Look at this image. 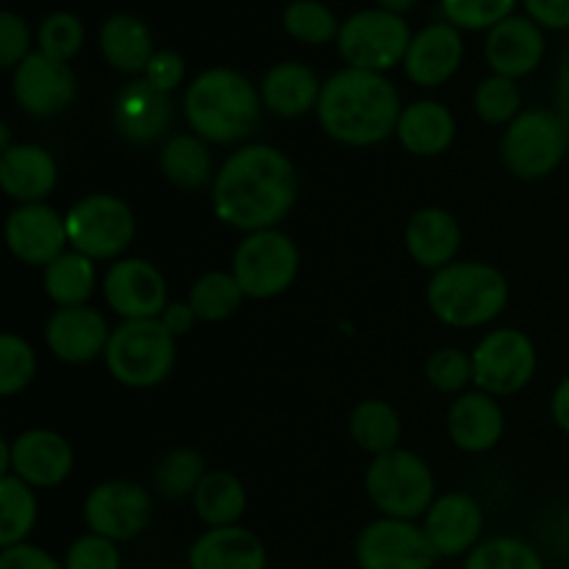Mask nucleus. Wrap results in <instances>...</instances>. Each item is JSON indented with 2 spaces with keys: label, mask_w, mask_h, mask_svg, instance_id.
Masks as SVG:
<instances>
[{
  "label": "nucleus",
  "mask_w": 569,
  "mask_h": 569,
  "mask_svg": "<svg viewBox=\"0 0 569 569\" xmlns=\"http://www.w3.org/2000/svg\"><path fill=\"white\" fill-rule=\"evenodd\" d=\"M298 200V172L283 150L250 142L233 150L211 183L217 220L242 233L278 228Z\"/></svg>",
  "instance_id": "obj_1"
},
{
  "label": "nucleus",
  "mask_w": 569,
  "mask_h": 569,
  "mask_svg": "<svg viewBox=\"0 0 569 569\" xmlns=\"http://www.w3.org/2000/svg\"><path fill=\"white\" fill-rule=\"evenodd\" d=\"M400 94L383 72L345 67L322 83L317 120L339 144L372 148L398 131Z\"/></svg>",
  "instance_id": "obj_2"
},
{
  "label": "nucleus",
  "mask_w": 569,
  "mask_h": 569,
  "mask_svg": "<svg viewBox=\"0 0 569 569\" xmlns=\"http://www.w3.org/2000/svg\"><path fill=\"white\" fill-rule=\"evenodd\" d=\"M264 100L259 89L239 70L211 67L183 92V117L200 139L233 144L253 137L261 122Z\"/></svg>",
  "instance_id": "obj_3"
},
{
  "label": "nucleus",
  "mask_w": 569,
  "mask_h": 569,
  "mask_svg": "<svg viewBox=\"0 0 569 569\" xmlns=\"http://www.w3.org/2000/svg\"><path fill=\"white\" fill-rule=\"evenodd\" d=\"M431 315L450 328H483L503 315L509 281L487 261H453L431 276L426 287Z\"/></svg>",
  "instance_id": "obj_4"
},
{
  "label": "nucleus",
  "mask_w": 569,
  "mask_h": 569,
  "mask_svg": "<svg viewBox=\"0 0 569 569\" xmlns=\"http://www.w3.org/2000/svg\"><path fill=\"white\" fill-rule=\"evenodd\" d=\"M365 489L381 517L411 520L426 517L437 500V478L422 456L415 450L395 448L372 456L365 472Z\"/></svg>",
  "instance_id": "obj_5"
},
{
  "label": "nucleus",
  "mask_w": 569,
  "mask_h": 569,
  "mask_svg": "<svg viewBox=\"0 0 569 569\" xmlns=\"http://www.w3.org/2000/svg\"><path fill=\"white\" fill-rule=\"evenodd\" d=\"M178 359L176 337L161 320H122L111 331L103 361L117 383L128 389H153L172 372Z\"/></svg>",
  "instance_id": "obj_6"
},
{
  "label": "nucleus",
  "mask_w": 569,
  "mask_h": 569,
  "mask_svg": "<svg viewBox=\"0 0 569 569\" xmlns=\"http://www.w3.org/2000/svg\"><path fill=\"white\" fill-rule=\"evenodd\" d=\"M569 131L556 109H526L506 126L500 161L520 181H542L561 167Z\"/></svg>",
  "instance_id": "obj_7"
},
{
  "label": "nucleus",
  "mask_w": 569,
  "mask_h": 569,
  "mask_svg": "<svg viewBox=\"0 0 569 569\" xmlns=\"http://www.w3.org/2000/svg\"><path fill=\"white\" fill-rule=\"evenodd\" d=\"M233 278L244 298L270 300L287 292L300 272V250L292 237L278 228L244 233L231 259Z\"/></svg>",
  "instance_id": "obj_8"
},
{
  "label": "nucleus",
  "mask_w": 569,
  "mask_h": 569,
  "mask_svg": "<svg viewBox=\"0 0 569 569\" xmlns=\"http://www.w3.org/2000/svg\"><path fill=\"white\" fill-rule=\"evenodd\" d=\"M67 237L72 250L92 261H111L131 248L137 237V214L117 194L94 192L67 211Z\"/></svg>",
  "instance_id": "obj_9"
},
{
  "label": "nucleus",
  "mask_w": 569,
  "mask_h": 569,
  "mask_svg": "<svg viewBox=\"0 0 569 569\" xmlns=\"http://www.w3.org/2000/svg\"><path fill=\"white\" fill-rule=\"evenodd\" d=\"M409 22L383 9L356 11L342 22L337 37L339 56L353 70L387 72L406 59L411 44Z\"/></svg>",
  "instance_id": "obj_10"
},
{
  "label": "nucleus",
  "mask_w": 569,
  "mask_h": 569,
  "mask_svg": "<svg viewBox=\"0 0 569 569\" xmlns=\"http://www.w3.org/2000/svg\"><path fill=\"white\" fill-rule=\"evenodd\" d=\"M539 367L537 345L520 328L489 331L472 348L476 387L492 398H511L533 381Z\"/></svg>",
  "instance_id": "obj_11"
},
{
  "label": "nucleus",
  "mask_w": 569,
  "mask_h": 569,
  "mask_svg": "<svg viewBox=\"0 0 569 569\" xmlns=\"http://www.w3.org/2000/svg\"><path fill=\"white\" fill-rule=\"evenodd\" d=\"M353 556L359 569H433L439 559L422 526L395 517L367 522L356 537Z\"/></svg>",
  "instance_id": "obj_12"
},
{
  "label": "nucleus",
  "mask_w": 569,
  "mask_h": 569,
  "mask_svg": "<svg viewBox=\"0 0 569 569\" xmlns=\"http://www.w3.org/2000/svg\"><path fill=\"white\" fill-rule=\"evenodd\" d=\"M153 520V498L133 481H103L83 500V522L92 533L128 542Z\"/></svg>",
  "instance_id": "obj_13"
},
{
  "label": "nucleus",
  "mask_w": 569,
  "mask_h": 569,
  "mask_svg": "<svg viewBox=\"0 0 569 569\" xmlns=\"http://www.w3.org/2000/svg\"><path fill=\"white\" fill-rule=\"evenodd\" d=\"M103 298L122 320H159L167 309V281L148 259H117L103 276Z\"/></svg>",
  "instance_id": "obj_14"
},
{
  "label": "nucleus",
  "mask_w": 569,
  "mask_h": 569,
  "mask_svg": "<svg viewBox=\"0 0 569 569\" xmlns=\"http://www.w3.org/2000/svg\"><path fill=\"white\" fill-rule=\"evenodd\" d=\"M78 83L70 64L44 56L42 50L28 56L22 64L14 67L11 76V94L26 114L56 117L76 100Z\"/></svg>",
  "instance_id": "obj_15"
},
{
  "label": "nucleus",
  "mask_w": 569,
  "mask_h": 569,
  "mask_svg": "<svg viewBox=\"0 0 569 569\" xmlns=\"http://www.w3.org/2000/svg\"><path fill=\"white\" fill-rule=\"evenodd\" d=\"M6 244L28 267H48L70 244L64 217L48 203H22L6 220Z\"/></svg>",
  "instance_id": "obj_16"
},
{
  "label": "nucleus",
  "mask_w": 569,
  "mask_h": 569,
  "mask_svg": "<svg viewBox=\"0 0 569 569\" xmlns=\"http://www.w3.org/2000/svg\"><path fill=\"white\" fill-rule=\"evenodd\" d=\"M114 328L92 306H67L56 309L44 322V345L64 365H87L100 359L109 348Z\"/></svg>",
  "instance_id": "obj_17"
},
{
  "label": "nucleus",
  "mask_w": 569,
  "mask_h": 569,
  "mask_svg": "<svg viewBox=\"0 0 569 569\" xmlns=\"http://www.w3.org/2000/svg\"><path fill=\"white\" fill-rule=\"evenodd\" d=\"M11 445V476L22 478L33 489H53L70 478L76 467L72 445L50 428H31L20 437L9 439Z\"/></svg>",
  "instance_id": "obj_18"
},
{
  "label": "nucleus",
  "mask_w": 569,
  "mask_h": 569,
  "mask_svg": "<svg viewBox=\"0 0 569 569\" xmlns=\"http://www.w3.org/2000/svg\"><path fill=\"white\" fill-rule=\"evenodd\" d=\"M422 531L439 559H456L470 553L483 533V509L472 495L448 492L433 500L422 517Z\"/></svg>",
  "instance_id": "obj_19"
},
{
  "label": "nucleus",
  "mask_w": 569,
  "mask_h": 569,
  "mask_svg": "<svg viewBox=\"0 0 569 569\" xmlns=\"http://www.w3.org/2000/svg\"><path fill=\"white\" fill-rule=\"evenodd\" d=\"M461 59H465V39L459 28L450 22H433L411 39L403 70L417 87L437 89L456 76Z\"/></svg>",
  "instance_id": "obj_20"
},
{
  "label": "nucleus",
  "mask_w": 569,
  "mask_h": 569,
  "mask_svg": "<svg viewBox=\"0 0 569 569\" xmlns=\"http://www.w3.org/2000/svg\"><path fill=\"white\" fill-rule=\"evenodd\" d=\"M487 64L492 67L495 76H503L517 81L526 78L542 64L545 59V33L531 17H515L498 22L489 31L487 44H483Z\"/></svg>",
  "instance_id": "obj_21"
},
{
  "label": "nucleus",
  "mask_w": 569,
  "mask_h": 569,
  "mask_svg": "<svg viewBox=\"0 0 569 569\" xmlns=\"http://www.w3.org/2000/svg\"><path fill=\"white\" fill-rule=\"evenodd\" d=\"M111 120L128 142H156L164 137L172 122V100L170 94L159 92L142 78L117 92L114 103H111Z\"/></svg>",
  "instance_id": "obj_22"
},
{
  "label": "nucleus",
  "mask_w": 569,
  "mask_h": 569,
  "mask_svg": "<svg viewBox=\"0 0 569 569\" xmlns=\"http://www.w3.org/2000/svg\"><path fill=\"white\" fill-rule=\"evenodd\" d=\"M450 442L465 453H487V450L498 448L506 431V417L498 400L492 395L481 392V389H467L465 395L450 403L448 420Z\"/></svg>",
  "instance_id": "obj_23"
},
{
  "label": "nucleus",
  "mask_w": 569,
  "mask_h": 569,
  "mask_svg": "<svg viewBox=\"0 0 569 569\" xmlns=\"http://www.w3.org/2000/svg\"><path fill=\"white\" fill-rule=\"evenodd\" d=\"M59 181L56 159L42 144L20 142L0 150V189L17 203H44Z\"/></svg>",
  "instance_id": "obj_24"
},
{
  "label": "nucleus",
  "mask_w": 569,
  "mask_h": 569,
  "mask_svg": "<svg viewBox=\"0 0 569 569\" xmlns=\"http://www.w3.org/2000/svg\"><path fill=\"white\" fill-rule=\"evenodd\" d=\"M189 569H267V548L242 526L209 528L189 548Z\"/></svg>",
  "instance_id": "obj_25"
},
{
  "label": "nucleus",
  "mask_w": 569,
  "mask_h": 569,
  "mask_svg": "<svg viewBox=\"0 0 569 569\" xmlns=\"http://www.w3.org/2000/svg\"><path fill=\"white\" fill-rule=\"evenodd\" d=\"M461 248V226L450 211L428 206L411 214L406 226V250L426 270H442L453 264Z\"/></svg>",
  "instance_id": "obj_26"
},
{
  "label": "nucleus",
  "mask_w": 569,
  "mask_h": 569,
  "mask_svg": "<svg viewBox=\"0 0 569 569\" xmlns=\"http://www.w3.org/2000/svg\"><path fill=\"white\" fill-rule=\"evenodd\" d=\"M264 109L283 120H298L309 111H317L322 83L317 72L303 61H281L270 67L259 87Z\"/></svg>",
  "instance_id": "obj_27"
},
{
  "label": "nucleus",
  "mask_w": 569,
  "mask_h": 569,
  "mask_svg": "<svg viewBox=\"0 0 569 569\" xmlns=\"http://www.w3.org/2000/svg\"><path fill=\"white\" fill-rule=\"evenodd\" d=\"M406 153L420 156V159H437L453 144L456 139V117L439 100H417L400 111L398 131Z\"/></svg>",
  "instance_id": "obj_28"
},
{
  "label": "nucleus",
  "mask_w": 569,
  "mask_h": 569,
  "mask_svg": "<svg viewBox=\"0 0 569 569\" xmlns=\"http://www.w3.org/2000/svg\"><path fill=\"white\" fill-rule=\"evenodd\" d=\"M100 53L114 70L137 76L148 70L153 59V33L139 17L114 14L100 26Z\"/></svg>",
  "instance_id": "obj_29"
},
{
  "label": "nucleus",
  "mask_w": 569,
  "mask_h": 569,
  "mask_svg": "<svg viewBox=\"0 0 569 569\" xmlns=\"http://www.w3.org/2000/svg\"><path fill=\"white\" fill-rule=\"evenodd\" d=\"M159 167L161 176L178 189H203L209 183H214V159H211V150L206 139H200L198 133H176L164 142L159 153Z\"/></svg>",
  "instance_id": "obj_30"
},
{
  "label": "nucleus",
  "mask_w": 569,
  "mask_h": 569,
  "mask_svg": "<svg viewBox=\"0 0 569 569\" xmlns=\"http://www.w3.org/2000/svg\"><path fill=\"white\" fill-rule=\"evenodd\" d=\"M192 506L200 522H206L209 528L239 526L244 509H248V489L231 472H206L200 487L194 489Z\"/></svg>",
  "instance_id": "obj_31"
},
{
  "label": "nucleus",
  "mask_w": 569,
  "mask_h": 569,
  "mask_svg": "<svg viewBox=\"0 0 569 569\" xmlns=\"http://www.w3.org/2000/svg\"><path fill=\"white\" fill-rule=\"evenodd\" d=\"M350 439L359 445L361 450L372 456L389 453V450L400 448V437H403V420H400L398 409L381 398H367L356 403L348 420Z\"/></svg>",
  "instance_id": "obj_32"
},
{
  "label": "nucleus",
  "mask_w": 569,
  "mask_h": 569,
  "mask_svg": "<svg viewBox=\"0 0 569 569\" xmlns=\"http://www.w3.org/2000/svg\"><path fill=\"white\" fill-rule=\"evenodd\" d=\"M94 281H98L94 261L78 250H64L59 259L44 267L42 287L59 309H67V306H87L94 292Z\"/></svg>",
  "instance_id": "obj_33"
},
{
  "label": "nucleus",
  "mask_w": 569,
  "mask_h": 569,
  "mask_svg": "<svg viewBox=\"0 0 569 569\" xmlns=\"http://www.w3.org/2000/svg\"><path fill=\"white\" fill-rule=\"evenodd\" d=\"M39 503L31 483L17 476H0V548H14L37 526Z\"/></svg>",
  "instance_id": "obj_34"
},
{
  "label": "nucleus",
  "mask_w": 569,
  "mask_h": 569,
  "mask_svg": "<svg viewBox=\"0 0 569 569\" xmlns=\"http://www.w3.org/2000/svg\"><path fill=\"white\" fill-rule=\"evenodd\" d=\"M187 300L194 315H198V320L222 322L242 309L244 292L237 278H233V272L211 270L192 283Z\"/></svg>",
  "instance_id": "obj_35"
},
{
  "label": "nucleus",
  "mask_w": 569,
  "mask_h": 569,
  "mask_svg": "<svg viewBox=\"0 0 569 569\" xmlns=\"http://www.w3.org/2000/svg\"><path fill=\"white\" fill-rule=\"evenodd\" d=\"M203 478H206L203 456L192 448H176L167 456H161V461L156 465L153 487L161 498L183 500V498H192L194 489L200 487Z\"/></svg>",
  "instance_id": "obj_36"
},
{
  "label": "nucleus",
  "mask_w": 569,
  "mask_h": 569,
  "mask_svg": "<svg viewBox=\"0 0 569 569\" xmlns=\"http://www.w3.org/2000/svg\"><path fill=\"white\" fill-rule=\"evenodd\" d=\"M461 569H545L542 556L520 537H492L467 553Z\"/></svg>",
  "instance_id": "obj_37"
},
{
  "label": "nucleus",
  "mask_w": 569,
  "mask_h": 569,
  "mask_svg": "<svg viewBox=\"0 0 569 569\" xmlns=\"http://www.w3.org/2000/svg\"><path fill=\"white\" fill-rule=\"evenodd\" d=\"M339 20L320 0H292L283 9V31L303 44H328L339 37Z\"/></svg>",
  "instance_id": "obj_38"
},
{
  "label": "nucleus",
  "mask_w": 569,
  "mask_h": 569,
  "mask_svg": "<svg viewBox=\"0 0 569 569\" xmlns=\"http://www.w3.org/2000/svg\"><path fill=\"white\" fill-rule=\"evenodd\" d=\"M472 109L489 126H509L522 111V94L511 78L489 76L472 94Z\"/></svg>",
  "instance_id": "obj_39"
},
{
  "label": "nucleus",
  "mask_w": 569,
  "mask_h": 569,
  "mask_svg": "<svg viewBox=\"0 0 569 569\" xmlns=\"http://www.w3.org/2000/svg\"><path fill=\"white\" fill-rule=\"evenodd\" d=\"M426 381L442 395H465L470 383H476L472 372V353L461 348H442L428 356Z\"/></svg>",
  "instance_id": "obj_40"
},
{
  "label": "nucleus",
  "mask_w": 569,
  "mask_h": 569,
  "mask_svg": "<svg viewBox=\"0 0 569 569\" xmlns=\"http://www.w3.org/2000/svg\"><path fill=\"white\" fill-rule=\"evenodd\" d=\"M37 376V353L17 333L6 331L0 337V395L14 398Z\"/></svg>",
  "instance_id": "obj_41"
},
{
  "label": "nucleus",
  "mask_w": 569,
  "mask_h": 569,
  "mask_svg": "<svg viewBox=\"0 0 569 569\" xmlns=\"http://www.w3.org/2000/svg\"><path fill=\"white\" fill-rule=\"evenodd\" d=\"M515 6L517 0H442V14L459 31H492L509 20Z\"/></svg>",
  "instance_id": "obj_42"
},
{
  "label": "nucleus",
  "mask_w": 569,
  "mask_h": 569,
  "mask_svg": "<svg viewBox=\"0 0 569 569\" xmlns=\"http://www.w3.org/2000/svg\"><path fill=\"white\" fill-rule=\"evenodd\" d=\"M37 42L44 56L67 64L83 48V22L70 11H53L39 26Z\"/></svg>",
  "instance_id": "obj_43"
},
{
  "label": "nucleus",
  "mask_w": 569,
  "mask_h": 569,
  "mask_svg": "<svg viewBox=\"0 0 569 569\" xmlns=\"http://www.w3.org/2000/svg\"><path fill=\"white\" fill-rule=\"evenodd\" d=\"M122 556L117 542L100 533H83L67 548L64 569H120Z\"/></svg>",
  "instance_id": "obj_44"
},
{
  "label": "nucleus",
  "mask_w": 569,
  "mask_h": 569,
  "mask_svg": "<svg viewBox=\"0 0 569 569\" xmlns=\"http://www.w3.org/2000/svg\"><path fill=\"white\" fill-rule=\"evenodd\" d=\"M31 56V31L28 22L14 11L0 14V67H17Z\"/></svg>",
  "instance_id": "obj_45"
},
{
  "label": "nucleus",
  "mask_w": 569,
  "mask_h": 569,
  "mask_svg": "<svg viewBox=\"0 0 569 569\" xmlns=\"http://www.w3.org/2000/svg\"><path fill=\"white\" fill-rule=\"evenodd\" d=\"M183 76H187V64H183L181 53H176V50H156L148 70L142 72L144 81L164 94L176 92L181 87Z\"/></svg>",
  "instance_id": "obj_46"
},
{
  "label": "nucleus",
  "mask_w": 569,
  "mask_h": 569,
  "mask_svg": "<svg viewBox=\"0 0 569 569\" xmlns=\"http://www.w3.org/2000/svg\"><path fill=\"white\" fill-rule=\"evenodd\" d=\"M0 569H64V561H56L48 550L31 542L3 548L0 553Z\"/></svg>",
  "instance_id": "obj_47"
},
{
  "label": "nucleus",
  "mask_w": 569,
  "mask_h": 569,
  "mask_svg": "<svg viewBox=\"0 0 569 569\" xmlns=\"http://www.w3.org/2000/svg\"><path fill=\"white\" fill-rule=\"evenodd\" d=\"M522 3L539 28L569 31V0H522Z\"/></svg>",
  "instance_id": "obj_48"
},
{
  "label": "nucleus",
  "mask_w": 569,
  "mask_h": 569,
  "mask_svg": "<svg viewBox=\"0 0 569 569\" xmlns=\"http://www.w3.org/2000/svg\"><path fill=\"white\" fill-rule=\"evenodd\" d=\"M161 326L167 328V331L172 333V337H187L189 331L194 328V322H198V315H194V309L189 306V300H172V303H167V309L161 311Z\"/></svg>",
  "instance_id": "obj_49"
},
{
  "label": "nucleus",
  "mask_w": 569,
  "mask_h": 569,
  "mask_svg": "<svg viewBox=\"0 0 569 569\" xmlns=\"http://www.w3.org/2000/svg\"><path fill=\"white\" fill-rule=\"evenodd\" d=\"M556 114L565 120V126L569 131V48H567V53L561 56L559 76H556Z\"/></svg>",
  "instance_id": "obj_50"
},
{
  "label": "nucleus",
  "mask_w": 569,
  "mask_h": 569,
  "mask_svg": "<svg viewBox=\"0 0 569 569\" xmlns=\"http://www.w3.org/2000/svg\"><path fill=\"white\" fill-rule=\"evenodd\" d=\"M550 417H553L556 426L569 437V376L565 381H559V387L553 389V398H550Z\"/></svg>",
  "instance_id": "obj_51"
},
{
  "label": "nucleus",
  "mask_w": 569,
  "mask_h": 569,
  "mask_svg": "<svg viewBox=\"0 0 569 569\" xmlns=\"http://www.w3.org/2000/svg\"><path fill=\"white\" fill-rule=\"evenodd\" d=\"M378 9L383 11H392V14H403V11L415 9L417 0H376Z\"/></svg>",
  "instance_id": "obj_52"
}]
</instances>
